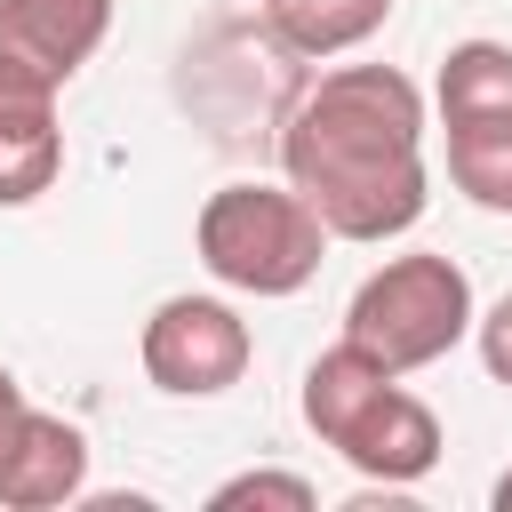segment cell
<instances>
[{
	"label": "cell",
	"mask_w": 512,
	"mask_h": 512,
	"mask_svg": "<svg viewBox=\"0 0 512 512\" xmlns=\"http://www.w3.org/2000/svg\"><path fill=\"white\" fill-rule=\"evenodd\" d=\"M280 176L328 240H400L432 200L416 80L400 64H328L280 120Z\"/></svg>",
	"instance_id": "6da1fadb"
},
{
	"label": "cell",
	"mask_w": 512,
	"mask_h": 512,
	"mask_svg": "<svg viewBox=\"0 0 512 512\" xmlns=\"http://www.w3.org/2000/svg\"><path fill=\"white\" fill-rule=\"evenodd\" d=\"M304 424L360 480H384V488H416L440 464V416L360 344H328L304 368Z\"/></svg>",
	"instance_id": "7a4b0ae2"
},
{
	"label": "cell",
	"mask_w": 512,
	"mask_h": 512,
	"mask_svg": "<svg viewBox=\"0 0 512 512\" xmlns=\"http://www.w3.org/2000/svg\"><path fill=\"white\" fill-rule=\"evenodd\" d=\"M192 248L240 296H296L328 256V224L296 184H216L192 216Z\"/></svg>",
	"instance_id": "3957f363"
},
{
	"label": "cell",
	"mask_w": 512,
	"mask_h": 512,
	"mask_svg": "<svg viewBox=\"0 0 512 512\" xmlns=\"http://www.w3.org/2000/svg\"><path fill=\"white\" fill-rule=\"evenodd\" d=\"M464 336H472V280H464V264L432 256V248L384 256L344 304V344H360L392 376L448 360Z\"/></svg>",
	"instance_id": "277c9868"
},
{
	"label": "cell",
	"mask_w": 512,
	"mask_h": 512,
	"mask_svg": "<svg viewBox=\"0 0 512 512\" xmlns=\"http://www.w3.org/2000/svg\"><path fill=\"white\" fill-rule=\"evenodd\" d=\"M136 360H144L152 392H168V400H216V392H232L248 376L256 336H248V320L224 296H168V304H152V320L136 336Z\"/></svg>",
	"instance_id": "5b68a950"
},
{
	"label": "cell",
	"mask_w": 512,
	"mask_h": 512,
	"mask_svg": "<svg viewBox=\"0 0 512 512\" xmlns=\"http://www.w3.org/2000/svg\"><path fill=\"white\" fill-rule=\"evenodd\" d=\"M112 32V0H0V64L56 88L104 48Z\"/></svg>",
	"instance_id": "8992f818"
},
{
	"label": "cell",
	"mask_w": 512,
	"mask_h": 512,
	"mask_svg": "<svg viewBox=\"0 0 512 512\" xmlns=\"http://www.w3.org/2000/svg\"><path fill=\"white\" fill-rule=\"evenodd\" d=\"M80 488H88V432L48 408H24V424L0 448V512H56Z\"/></svg>",
	"instance_id": "52a82bcc"
},
{
	"label": "cell",
	"mask_w": 512,
	"mask_h": 512,
	"mask_svg": "<svg viewBox=\"0 0 512 512\" xmlns=\"http://www.w3.org/2000/svg\"><path fill=\"white\" fill-rule=\"evenodd\" d=\"M64 168V128H56V88L24 80L0 64V208H32Z\"/></svg>",
	"instance_id": "ba28073f"
},
{
	"label": "cell",
	"mask_w": 512,
	"mask_h": 512,
	"mask_svg": "<svg viewBox=\"0 0 512 512\" xmlns=\"http://www.w3.org/2000/svg\"><path fill=\"white\" fill-rule=\"evenodd\" d=\"M264 16H272V32H280V48L328 64V56L360 48L368 32H384L392 0H264Z\"/></svg>",
	"instance_id": "9c48e42d"
},
{
	"label": "cell",
	"mask_w": 512,
	"mask_h": 512,
	"mask_svg": "<svg viewBox=\"0 0 512 512\" xmlns=\"http://www.w3.org/2000/svg\"><path fill=\"white\" fill-rule=\"evenodd\" d=\"M448 184H456L472 208L512 216V112L448 120Z\"/></svg>",
	"instance_id": "30bf717a"
},
{
	"label": "cell",
	"mask_w": 512,
	"mask_h": 512,
	"mask_svg": "<svg viewBox=\"0 0 512 512\" xmlns=\"http://www.w3.org/2000/svg\"><path fill=\"white\" fill-rule=\"evenodd\" d=\"M440 120H488V112H512V48L504 40H456L440 56Z\"/></svg>",
	"instance_id": "8fae6325"
},
{
	"label": "cell",
	"mask_w": 512,
	"mask_h": 512,
	"mask_svg": "<svg viewBox=\"0 0 512 512\" xmlns=\"http://www.w3.org/2000/svg\"><path fill=\"white\" fill-rule=\"evenodd\" d=\"M216 512H232V504H280V512H312L320 496H312V480H296V472H232L216 496H208Z\"/></svg>",
	"instance_id": "7c38bea8"
},
{
	"label": "cell",
	"mask_w": 512,
	"mask_h": 512,
	"mask_svg": "<svg viewBox=\"0 0 512 512\" xmlns=\"http://www.w3.org/2000/svg\"><path fill=\"white\" fill-rule=\"evenodd\" d=\"M472 344H480V368L496 384H512V296H496L488 312H472Z\"/></svg>",
	"instance_id": "4fadbf2b"
},
{
	"label": "cell",
	"mask_w": 512,
	"mask_h": 512,
	"mask_svg": "<svg viewBox=\"0 0 512 512\" xmlns=\"http://www.w3.org/2000/svg\"><path fill=\"white\" fill-rule=\"evenodd\" d=\"M24 408H32V400H24V384H16V376H8V360H0V448H8V432L24 424Z\"/></svg>",
	"instance_id": "5bb4252c"
},
{
	"label": "cell",
	"mask_w": 512,
	"mask_h": 512,
	"mask_svg": "<svg viewBox=\"0 0 512 512\" xmlns=\"http://www.w3.org/2000/svg\"><path fill=\"white\" fill-rule=\"evenodd\" d=\"M496 512H512V472H504V480H496Z\"/></svg>",
	"instance_id": "9a60e30c"
},
{
	"label": "cell",
	"mask_w": 512,
	"mask_h": 512,
	"mask_svg": "<svg viewBox=\"0 0 512 512\" xmlns=\"http://www.w3.org/2000/svg\"><path fill=\"white\" fill-rule=\"evenodd\" d=\"M256 8H264V0H256Z\"/></svg>",
	"instance_id": "2e32d148"
}]
</instances>
